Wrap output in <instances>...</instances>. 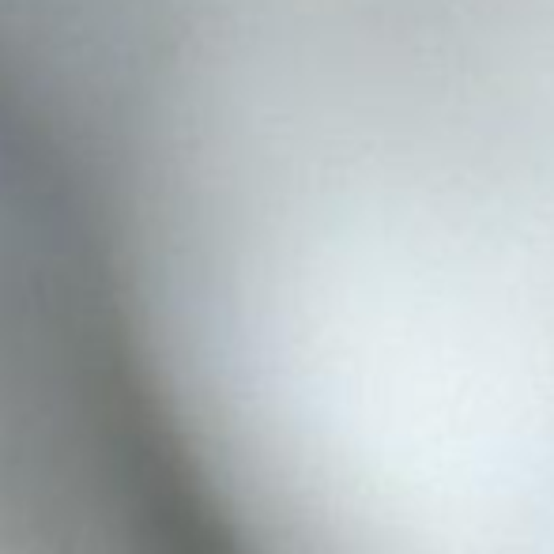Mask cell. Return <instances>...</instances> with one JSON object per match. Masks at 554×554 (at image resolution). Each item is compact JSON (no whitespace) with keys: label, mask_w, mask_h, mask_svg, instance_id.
I'll return each instance as SVG.
<instances>
[{"label":"cell","mask_w":554,"mask_h":554,"mask_svg":"<svg viewBox=\"0 0 554 554\" xmlns=\"http://www.w3.org/2000/svg\"><path fill=\"white\" fill-rule=\"evenodd\" d=\"M369 16L445 42L554 64V0H351Z\"/></svg>","instance_id":"6da1fadb"},{"label":"cell","mask_w":554,"mask_h":554,"mask_svg":"<svg viewBox=\"0 0 554 554\" xmlns=\"http://www.w3.org/2000/svg\"><path fill=\"white\" fill-rule=\"evenodd\" d=\"M113 42H117V38H113ZM95 49H117V46H110V42H91L87 53H95ZM61 57H76V53H61ZM38 61H53V57H38ZM16 64H31V61H16ZM0 68H4V64H0Z\"/></svg>","instance_id":"7a4b0ae2"}]
</instances>
